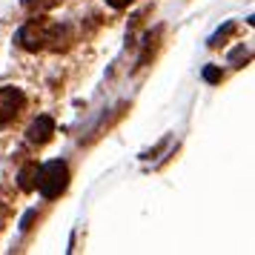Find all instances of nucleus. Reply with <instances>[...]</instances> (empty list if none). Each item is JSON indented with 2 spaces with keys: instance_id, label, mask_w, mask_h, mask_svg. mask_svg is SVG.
Instances as JSON below:
<instances>
[{
  "instance_id": "5",
  "label": "nucleus",
  "mask_w": 255,
  "mask_h": 255,
  "mask_svg": "<svg viewBox=\"0 0 255 255\" xmlns=\"http://www.w3.org/2000/svg\"><path fill=\"white\" fill-rule=\"evenodd\" d=\"M35 181H37V166L32 163V166H26L23 172H20V186H23V189H32Z\"/></svg>"
},
{
  "instance_id": "2",
  "label": "nucleus",
  "mask_w": 255,
  "mask_h": 255,
  "mask_svg": "<svg viewBox=\"0 0 255 255\" xmlns=\"http://www.w3.org/2000/svg\"><path fill=\"white\" fill-rule=\"evenodd\" d=\"M26 98L20 89H14V86H3L0 89V124H9L14 118L20 115V109H23Z\"/></svg>"
},
{
  "instance_id": "1",
  "label": "nucleus",
  "mask_w": 255,
  "mask_h": 255,
  "mask_svg": "<svg viewBox=\"0 0 255 255\" xmlns=\"http://www.w3.org/2000/svg\"><path fill=\"white\" fill-rule=\"evenodd\" d=\"M69 184V169H66V163L63 161H49L43 166H37V181L35 186L40 189V195L43 198H55L60 195L63 189Z\"/></svg>"
},
{
  "instance_id": "4",
  "label": "nucleus",
  "mask_w": 255,
  "mask_h": 255,
  "mask_svg": "<svg viewBox=\"0 0 255 255\" xmlns=\"http://www.w3.org/2000/svg\"><path fill=\"white\" fill-rule=\"evenodd\" d=\"M52 132H55V121L49 115H40L35 124L29 127V140H32V143H46V140L52 138Z\"/></svg>"
},
{
  "instance_id": "6",
  "label": "nucleus",
  "mask_w": 255,
  "mask_h": 255,
  "mask_svg": "<svg viewBox=\"0 0 255 255\" xmlns=\"http://www.w3.org/2000/svg\"><path fill=\"white\" fill-rule=\"evenodd\" d=\"M127 3H129V0H109V6H115V9H124Z\"/></svg>"
},
{
  "instance_id": "3",
  "label": "nucleus",
  "mask_w": 255,
  "mask_h": 255,
  "mask_svg": "<svg viewBox=\"0 0 255 255\" xmlns=\"http://www.w3.org/2000/svg\"><path fill=\"white\" fill-rule=\"evenodd\" d=\"M52 26H37V23H29L20 29V35H17V40H20V46L23 49H32V52H37V49L46 46V40H52Z\"/></svg>"
}]
</instances>
